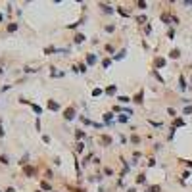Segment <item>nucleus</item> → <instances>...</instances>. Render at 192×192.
I'll list each match as a JSON object with an SVG mask.
<instances>
[{"label":"nucleus","instance_id":"393cba45","mask_svg":"<svg viewBox=\"0 0 192 192\" xmlns=\"http://www.w3.org/2000/svg\"><path fill=\"white\" fill-rule=\"evenodd\" d=\"M117 100H119L121 104H129V102H133V98H129V96H119Z\"/></svg>","mask_w":192,"mask_h":192},{"label":"nucleus","instance_id":"a19ab883","mask_svg":"<svg viewBox=\"0 0 192 192\" xmlns=\"http://www.w3.org/2000/svg\"><path fill=\"white\" fill-rule=\"evenodd\" d=\"M42 140H44L46 144H50V136H48V134H42Z\"/></svg>","mask_w":192,"mask_h":192},{"label":"nucleus","instance_id":"b1692460","mask_svg":"<svg viewBox=\"0 0 192 192\" xmlns=\"http://www.w3.org/2000/svg\"><path fill=\"white\" fill-rule=\"evenodd\" d=\"M106 52L108 54H111V58L115 56V48H113V44H106Z\"/></svg>","mask_w":192,"mask_h":192},{"label":"nucleus","instance_id":"7c9ffc66","mask_svg":"<svg viewBox=\"0 0 192 192\" xmlns=\"http://www.w3.org/2000/svg\"><path fill=\"white\" fill-rule=\"evenodd\" d=\"M160 190H161L160 185H154V186H150V188H148V192H160Z\"/></svg>","mask_w":192,"mask_h":192},{"label":"nucleus","instance_id":"4468645a","mask_svg":"<svg viewBox=\"0 0 192 192\" xmlns=\"http://www.w3.org/2000/svg\"><path fill=\"white\" fill-rule=\"evenodd\" d=\"M169 58H173V60H179V58H181V50H179V48H173V50L169 52Z\"/></svg>","mask_w":192,"mask_h":192},{"label":"nucleus","instance_id":"f3484780","mask_svg":"<svg viewBox=\"0 0 192 192\" xmlns=\"http://www.w3.org/2000/svg\"><path fill=\"white\" fill-rule=\"evenodd\" d=\"M104 121L108 123V125H111V121H113V113H111V111H106V113H104Z\"/></svg>","mask_w":192,"mask_h":192},{"label":"nucleus","instance_id":"09e8293b","mask_svg":"<svg viewBox=\"0 0 192 192\" xmlns=\"http://www.w3.org/2000/svg\"><path fill=\"white\" fill-rule=\"evenodd\" d=\"M0 192H4V190H0Z\"/></svg>","mask_w":192,"mask_h":192},{"label":"nucleus","instance_id":"2eb2a0df","mask_svg":"<svg viewBox=\"0 0 192 192\" xmlns=\"http://www.w3.org/2000/svg\"><path fill=\"white\" fill-rule=\"evenodd\" d=\"M115 92H117V85H109L108 89H106V94L108 96H113Z\"/></svg>","mask_w":192,"mask_h":192},{"label":"nucleus","instance_id":"cd10ccee","mask_svg":"<svg viewBox=\"0 0 192 192\" xmlns=\"http://www.w3.org/2000/svg\"><path fill=\"white\" fill-rule=\"evenodd\" d=\"M109 65H111V58H106V60L102 62V67H104V69H108Z\"/></svg>","mask_w":192,"mask_h":192},{"label":"nucleus","instance_id":"7ed1b4c3","mask_svg":"<svg viewBox=\"0 0 192 192\" xmlns=\"http://www.w3.org/2000/svg\"><path fill=\"white\" fill-rule=\"evenodd\" d=\"M98 8H100L104 13H115V12H117V8L109 6V4H106V2H100V4H98Z\"/></svg>","mask_w":192,"mask_h":192},{"label":"nucleus","instance_id":"6e6552de","mask_svg":"<svg viewBox=\"0 0 192 192\" xmlns=\"http://www.w3.org/2000/svg\"><path fill=\"white\" fill-rule=\"evenodd\" d=\"M46 108L50 109V111H58V109H60V104H58L56 100H48V104H46Z\"/></svg>","mask_w":192,"mask_h":192},{"label":"nucleus","instance_id":"ea45409f","mask_svg":"<svg viewBox=\"0 0 192 192\" xmlns=\"http://www.w3.org/2000/svg\"><path fill=\"white\" fill-rule=\"evenodd\" d=\"M183 111H185V113H186V115H188V113H192V106H186V108H185V109H183Z\"/></svg>","mask_w":192,"mask_h":192},{"label":"nucleus","instance_id":"a211bd4d","mask_svg":"<svg viewBox=\"0 0 192 192\" xmlns=\"http://www.w3.org/2000/svg\"><path fill=\"white\" fill-rule=\"evenodd\" d=\"M85 136H87V134H85V131H81V129H77V131H75V138H77V142H81Z\"/></svg>","mask_w":192,"mask_h":192},{"label":"nucleus","instance_id":"f8f14e48","mask_svg":"<svg viewBox=\"0 0 192 192\" xmlns=\"http://www.w3.org/2000/svg\"><path fill=\"white\" fill-rule=\"evenodd\" d=\"M165 65V58H156V62H154V67L158 69V67H163Z\"/></svg>","mask_w":192,"mask_h":192},{"label":"nucleus","instance_id":"79ce46f5","mask_svg":"<svg viewBox=\"0 0 192 192\" xmlns=\"http://www.w3.org/2000/svg\"><path fill=\"white\" fill-rule=\"evenodd\" d=\"M167 37L173 38V37H175V31H173V29H169V31H167Z\"/></svg>","mask_w":192,"mask_h":192},{"label":"nucleus","instance_id":"aec40b11","mask_svg":"<svg viewBox=\"0 0 192 192\" xmlns=\"http://www.w3.org/2000/svg\"><path fill=\"white\" fill-rule=\"evenodd\" d=\"M117 121L119 123H129V115L127 113H119L117 115Z\"/></svg>","mask_w":192,"mask_h":192},{"label":"nucleus","instance_id":"9d476101","mask_svg":"<svg viewBox=\"0 0 192 192\" xmlns=\"http://www.w3.org/2000/svg\"><path fill=\"white\" fill-rule=\"evenodd\" d=\"M85 40H87V37H85L83 33H77L75 37H73V42H75V44H81V42H85Z\"/></svg>","mask_w":192,"mask_h":192},{"label":"nucleus","instance_id":"f704fd0d","mask_svg":"<svg viewBox=\"0 0 192 192\" xmlns=\"http://www.w3.org/2000/svg\"><path fill=\"white\" fill-rule=\"evenodd\" d=\"M104 29H106V33H113V31H115V25L111 23V25H106Z\"/></svg>","mask_w":192,"mask_h":192},{"label":"nucleus","instance_id":"c756f323","mask_svg":"<svg viewBox=\"0 0 192 192\" xmlns=\"http://www.w3.org/2000/svg\"><path fill=\"white\" fill-rule=\"evenodd\" d=\"M75 150H77L79 154H81V152L85 150V142H83V140H81V142H77V148H75Z\"/></svg>","mask_w":192,"mask_h":192},{"label":"nucleus","instance_id":"bb28decb","mask_svg":"<svg viewBox=\"0 0 192 192\" xmlns=\"http://www.w3.org/2000/svg\"><path fill=\"white\" fill-rule=\"evenodd\" d=\"M136 6H138V10H146V8H148V2H142V0H138V2H136Z\"/></svg>","mask_w":192,"mask_h":192},{"label":"nucleus","instance_id":"a878e982","mask_svg":"<svg viewBox=\"0 0 192 192\" xmlns=\"http://www.w3.org/2000/svg\"><path fill=\"white\" fill-rule=\"evenodd\" d=\"M40 188H42V190H52V186L48 185L46 181H40Z\"/></svg>","mask_w":192,"mask_h":192},{"label":"nucleus","instance_id":"37998d69","mask_svg":"<svg viewBox=\"0 0 192 192\" xmlns=\"http://www.w3.org/2000/svg\"><path fill=\"white\" fill-rule=\"evenodd\" d=\"M4 192H15V188H13V186H6V188H4Z\"/></svg>","mask_w":192,"mask_h":192},{"label":"nucleus","instance_id":"72a5a7b5","mask_svg":"<svg viewBox=\"0 0 192 192\" xmlns=\"http://www.w3.org/2000/svg\"><path fill=\"white\" fill-rule=\"evenodd\" d=\"M4 134H6V131H4V125H2V117H0V138H4Z\"/></svg>","mask_w":192,"mask_h":192},{"label":"nucleus","instance_id":"ddd939ff","mask_svg":"<svg viewBox=\"0 0 192 192\" xmlns=\"http://www.w3.org/2000/svg\"><path fill=\"white\" fill-rule=\"evenodd\" d=\"M56 52H60V50H58L56 46H52V44L44 48V54H46V56H50V54H56Z\"/></svg>","mask_w":192,"mask_h":192},{"label":"nucleus","instance_id":"473e14b6","mask_svg":"<svg viewBox=\"0 0 192 192\" xmlns=\"http://www.w3.org/2000/svg\"><path fill=\"white\" fill-rule=\"evenodd\" d=\"M131 142H133V144H140V136L133 134V136H131Z\"/></svg>","mask_w":192,"mask_h":192},{"label":"nucleus","instance_id":"39448f33","mask_svg":"<svg viewBox=\"0 0 192 192\" xmlns=\"http://www.w3.org/2000/svg\"><path fill=\"white\" fill-rule=\"evenodd\" d=\"M133 102L138 104V106H140V104H144V90H138V92L133 96Z\"/></svg>","mask_w":192,"mask_h":192},{"label":"nucleus","instance_id":"c9c22d12","mask_svg":"<svg viewBox=\"0 0 192 192\" xmlns=\"http://www.w3.org/2000/svg\"><path fill=\"white\" fill-rule=\"evenodd\" d=\"M104 173H106L108 177H111V175H113V169H111V167H106V169H104Z\"/></svg>","mask_w":192,"mask_h":192},{"label":"nucleus","instance_id":"a18cd8bd","mask_svg":"<svg viewBox=\"0 0 192 192\" xmlns=\"http://www.w3.org/2000/svg\"><path fill=\"white\" fill-rule=\"evenodd\" d=\"M127 192H136V188H134V186H131V188H127Z\"/></svg>","mask_w":192,"mask_h":192},{"label":"nucleus","instance_id":"58836bf2","mask_svg":"<svg viewBox=\"0 0 192 192\" xmlns=\"http://www.w3.org/2000/svg\"><path fill=\"white\" fill-rule=\"evenodd\" d=\"M23 71H25V73H35V71H38V69H35V67H25Z\"/></svg>","mask_w":192,"mask_h":192},{"label":"nucleus","instance_id":"1a4fd4ad","mask_svg":"<svg viewBox=\"0 0 192 192\" xmlns=\"http://www.w3.org/2000/svg\"><path fill=\"white\" fill-rule=\"evenodd\" d=\"M17 29H19V23H17V21H12V23H8V25H6V31L8 33H15Z\"/></svg>","mask_w":192,"mask_h":192},{"label":"nucleus","instance_id":"9b49d317","mask_svg":"<svg viewBox=\"0 0 192 192\" xmlns=\"http://www.w3.org/2000/svg\"><path fill=\"white\" fill-rule=\"evenodd\" d=\"M125 56H127V50H125V48H121V50L117 52V54H115V56L111 58V60H123Z\"/></svg>","mask_w":192,"mask_h":192},{"label":"nucleus","instance_id":"c03bdc74","mask_svg":"<svg viewBox=\"0 0 192 192\" xmlns=\"http://www.w3.org/2000/svg\"><path fill=\"white\" fill-rule=\"evenodd\" d=\"M12 8H13L12 4H6V12H8V13H12Z\"/></svg>","mask_w":192,"mask_h":192},{"label":"nucleus","instance_id":"6ab92c4d","mask_svg":"<svg viewBox=\"0 0 192 192\" xmlns=\"http://www.w3.org/2000/svg\"><path fill=\"white\" fill-rule=\"evenodd\" d=\"M31 109H33L37 115H42V108H40L38 104H33V102H31Z\"/></svg>","mask_w":192,"mask_h":192},{"label":"nucleus","instance_id":"f257e3e1","mask_svg":"<svg viewBox=\"0 0 192 192\" xmlns=\"http://www.w3.org/2000/svg\"><path fill=\"white\" fill-rule=\"evenodd\" d=\"M98 144H100V146H111V144H113V138H111L109 134L102 133L100 136H98Z\"/></svg>","mask_w":192,"mask_h":192},{"label":"nucleus","instance_id":"423d86ee","mask_svg":"<svg viewBox=\"0 0 192 192\" xmlns=\"http://www.w3.org/2000/svg\"><path fill=\"white\" fill-rule=\"evenodd\" d=\"M160 19L161 21H163V23H165V25H173V15L171 13H167V12H163L160 15Z\"/></svg>","mask_w":192,"mask_h":192},{"label":"nucleus","instance_id":"f03ea898","mask_svg":"<svg viewBox=\"0 0 192 192\" xmlns=\"http://www.w3.org/2000/svg\"><path fill=\"white\" fill-rule=\"evenodd\" d=\"M64 119L65 121H73V119H75V108H73V106L64 109Z\"/></svg>","mask_w":192,"mask_h":192},{"label":"nucleus","instance_id":"dca6fc26","mask_svg":"<svg viewBox=\"0 0 192 192\" xmlns=\"http://www.w3.org/2000/svg\"><path fill=\"white\" fill-rule=\"evenodd\" d=\"M179 89L181 90H186L188 87H186V81H185V75H179Z\"/></svg>","mask_w":192,"mask_h":192},{"label":"nucleus","instance_id":"2f4dec72","mask_svg":"<svg viewBox=\"0 0 192 192\" xmlns=\"http://www.w3.org/2000/svg\"><path fill=\"white\" fill-rule=\"evenodd\" d=\"M183 125H185L183 119H175V121H173V127H183Z\"/></svg>","mask_w":192,"mask_h":192},{"label":"nucleus","instance_id":"5701e85b","mask_svg":"<svg viewBox=\"0 0 192 192\" xmlns=\"http://www.w3.org/2000/svg\"><path fill=\"white\" fill-rule=\"evenodd\" d=\"M136 183H138V185H144V183H146V175H144V173H138V177H136Z\"/></svg>","mask_w":192,"mask_h":192},{"label":"nucleus","instance_id":"4be33fe9","mask_svg":"<svg viewBox=\"0 0 192 192\" xmlns=\"http://www.w3.org/2000/svg\"><path fill=\"white\" fill-rule=\"evenodd\" d=\"M0 163H2V165H10V158H8L6 154H2V156H0Z\"/></svg>","mask_w":192,"mask_h":192},{"label":"nucleus","instance_id":"0eeeda50","mask_svg":"<svg viewBox=\"0 0 192 192\" xmlns=\"http://www.w3.org/2000/svg\"><path fill=\"white\" fill-rule=\"evenodd\" d=\"M85 60H87V64H89V65H94L98 58H96L94 52H89V54H85Z\"/></svg>","mask_w":192,"mask_h":192},{"label":"nucleus","instance_id":"20e7f679","mask_svg":"<svg viewBox=\"0 0 192 192\" xmlns=\"http://www.w3.org/2000/svg\"><path fill=\"white\" fill-rule=\"evenodd\" d=\"M23 175L31 179V177H35V175H37V169H35L33 165H23Z\"/></svg>","mask_w":192,"mask_h":192},{"label":"nucleus","instance_id":"c85d7f7f","mask_svg":"<svg viewBox=\"0 0 192 192\" xmlns=\"http://www.w3.org/2000/svg\"><path fill=\"white\" fill-rule=\"evenodd\" d=\"M77 69H79V73H87V71H89L87 69V64H79L77 65Z\"/></svg>","mask_w":192,"mask_h":192},{"label":"nucleus","instance_id":"4c0bfd02","mask_svg":"<svg viewBox=\"0 0 192 192\" xmlns=\"http://www.w3.org/2000/svg\"><path fill=\"white\" fill-rule=\"evenodd\" d=\"M167 113L171 115V117H175V115H177V111H175V109H173V108H167Z\"/></svg>","mask_w":192,"mask_h":192},{"label":"nucleus","instance_id":"de8ad7c7","mask_svg":"<svg viewBox=\"0 0 192 192\" xmlns=\"http://www.w3.org/2000/svg\"><path fill=\"white\" fill-rule=\"evenodd\" d=\"M35 192H42V190H38V188H37V190H35Z\"/></svg>","mask_w":192,"mask_h":192},{"label":"nucleus","instance_id":"412c9836","mask_svg":"<svg viewBox=\"0 0 192 192\" xmlns=\"http://www.w3.org/2000/svg\"><path fill=\"white\" fill-rule=\"evenodd\" d=\"M50 77H64V71H58L56 67H52V71H50Z\"/></svg>","mask_w":192,"mask_h":192},{"label":"nucleus","instance_id":"e433bc0d","mask_svg":"<svg viewBox=\"0 0 192 192\" xmlns=\"http://www.w3.org/2000/svg\"><path fill=\"white\" fill-rule=\"evenodd\" d=\"M102 92H104L102 89H94V90H92V96H100Z\"/></svg>","mask_w":192,"mask_h":192},{"label":"nucleus","instance_id":"49530a36","mask_svg":"<svg viewBox=\"0 0 192 192\" xmlns=\"http://www.w3.org/2000/svg\"><path fill=\"white\" fill-rule=\"evenodd\" d=\"M0 21H4V15H2V13H0Z\"/></svg>","mask_w":192,"mask_h":192}]
</instances>
